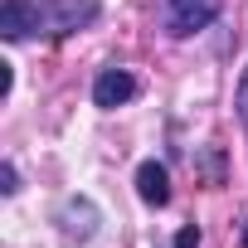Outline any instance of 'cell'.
I'll use <instances>...</instances> for the list:
<instances>
[{
    "label": "cell",
    "instance_id": "1",
    "mask_svg": "<svg viewBox=\"0 0 248 248\" xmlns=\"http://www.w3.org/2000/svg\"><path fill=\"white\" fill-rule=\"evenodd\" d=\"M102 15L97 0H5L0 5V34L10 44L15 39H63L88 30Z\"/></svg>",
    "mask_w": 248,
    "mask_h": 248
},
{
    "label": "cell",
    "instance_id": "9",
    "mask_svg": "<svg viewBox=\"0 0 248 248\" xmlns=\"http://www.w3.org/2000/svg\"><path fill=\"white\" fill-rule=\"evenodd\" d=\"M243 248H248V229H243Z\"/></svg>",
    "mask_w": 248,
    "mask_h": 248
},
{
    "label": "cell",
    "instance_id": "3",
    "mask_svg": "<svg viewBox=\"0 0 248 248\" xmlns=\"http://www.w3.org/2000/svg\"><path fill=\"white\" fill-rule=\"evenodd\" d=\"M97 224H102V214H97V204H93L88 195H68V200L59 204V229H63V238L88 243V238L97 233Z\"/></svg>",
    "mask_w": 248,
    "mask_h": 248
},
{
    "label": "cell",
    "instance_id": "8",
    "mask_svg": "<svg viewBox=\"0 0 248 248\" xmlns=\"http://www.w3.org/2000/svg\"><path fill=\"white\" fill-rule=\"evenodd\" d=\"M233 107H238V117L248 122V68H243V78H238V97H233Z\"/></svg>",
    "mask_w": 248,
    "mask_h": 248
},
{
    "label": "cell",
    "instance_id": "5",
    "mask_svg": "<svg viewBox=\"0 0 248 248\" xmlns=\"http://www.w3.org/2000/svg\"><path fill=\"white\" fill-rule=\"evenodd\" d=\"M137 195H141L151 209L170 204V170H166L161 161H141V166H137Z\"/></svg>",
    "mask_w": 248,
    "mask_h": 248
},
{
    "label": "cell",
    "instance_id": "6",
    "mask_svg": "<svg viewBox=\"0 0 248 248\" xmlns=\"http://www.w3.org/2000/svg\"><path fill=\"white\" fill-rule=\"evenodd\" d=\"M170 248H200V224H185L180 233H175V243Z\"/></svg>",
    "mask_w": 248,
    "mask_h": 248
},
{
    "label": "cell",
    "instance_id": "7",
    "mask_svg": "<svg viewBox=\"0 0 248 248\" xmlns=\"http://www.w3.org/2000/svg\"><path fill=\"white\" fill-rule=\"evenodd\" d=\"M0 190H5V195H15V190H20V170H15L10 161L0 166Z\"/></svg>",
    "mask_w": 248,
    "mask_h": 248
},
{
    "label": "cell",
    "instance_id": "2",
    "mask_svg": "<svg viewBox=\"0 0 248 248\" xmlns=\"http://www.w3.org/2000/svg\"><path fill=\"white\" fill-rule=\"evenodd\" d=\"M219 20V0H166V34L190 39Z\"/></svg>",
    "mask_w": 248,
    "mask_h": 248
},
{
    "label": "cell",
    "instance_id": "4",
    "mask_svg": "<svg viewBox=\"0 0 248 248\" xmlns=\"http://www.w3.org/2000/svg\"><path fill=\"white\" fill-rule=\"evenodd\" d=\"M132 97H137V78H132L127 68H102V73L93 78V107H102V112L127 107Z\"/></svg>",
    "mask_w": 248,
    "mask_h": 248
}]
</instances>
